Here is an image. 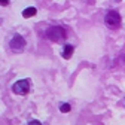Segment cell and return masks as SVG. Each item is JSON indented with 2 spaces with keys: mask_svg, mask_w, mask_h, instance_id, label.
<instances>
[{
  "mask_svg": "<svg viewBox=\"0 0 125 125\" xmlns=\"http://www.w3.org/2000/svg\"><path fill=\"white\" fill-rule=\"evenodd\" d=\"M28 125H42V124H40L39 121H30V122H28Z\"/></svg>",
  "mask_w": 125,
  "mask_h": 125,
  "instance_id": "9c48e42d",
  "label": "cell"
},
{
  "mask_svg": "<svg viewBox=\"0 0 125 125\" xmlns=\"http://www.w3.org/2000/svg\"><path fill=\"white\" fill-rule=\"evenodd\" d=\"M9 46H10V49L15 51V52H21L24 49V46H25V39L21 36V34H13L10 42H9Z\"/></svg>",
  "mask_w": 125,
  "mask_h": 125,
  "instance_id": "277c9868",
  "label": "cell"
},
{
  "mask_svg": "<svg viewBox=\"0 0 125 125\" xmlns=\"http://www.w3.org/2000/svg\"><path fill=\"white\" fill-rule=\"evenodd\" d=\"M104 24L109 27V28H118L121 25V15L118 10H107V13L104 15Z\"/></svg>",
  "mask_w": 125,
  "mask_h": 125,
  "instance_id": "7a4b0ae2",
  "label": "cell"
},
{
  "mask_svg": "<svg viewBox=\"0 0 125 125\" xmlns=\"http://www.w3.org/2000/svg\"><path fill=\"white\" fill-rule=\"evenodd\" d=\"M60 110H61L62 113H67V112H70V104H67V103H62V104H60Z\"/></svg>",
  "mask_w": 125,
  "mask_h": 125,
  "instance_id": "52a82bcc",
  "label": "cell"
},
{
  "mask_svg": "<svg viewBox=\"0 0 125 125\" xmlns=\"http://www.w3.org/2000/svg\"><path fill=\"white\" fill-rule=\"evenodd\" d=\"M10 0H0V6H8Z\"/></svg>",
  "mask_w": 125,
  "mask_h": 125,
  "instance_id": "ba28073f",
  "label": "cell"
},
{
  "mask_svg": "<svg viewBox=\"0 0 125 125\" xmlns=\"http://www.w3.org/2000/svg\"><path fill=\"white\" fill-rule=\"evenodd\" d=\"M73 51H74V48H73L72 45H66L64 49H62V52H61L62 58H64V60H70L72 55H73Z\"/></svg>",
  "mask_w": 125,
  "mask_h": 125,
  "instance_id": "5b68a950",
  "label": "cell"
},
{
  "mask_svg": "<svg viewBox=\"0 0 125 125\" xmlns=\"http://www.w3.org/2000/svg\"><path fill=\"white\" fill-rule=\"evenodd\" d=\"M46 37L51 39L52 42L64 40L66 39V30H64V27H60V25L49 27L48 30H46Z\"/></svg>",
  "mask_w": 125,
  "mask_h": 125,
  "instance_id": "6da1fadb",
  "label": "cell"
},
{
  "mask_svg": "<svg viewBox=\"0 0 125 125\" xmlns=\"http://www.w3.org/2000/svg\"><path fill=\"white\" fill-rule=\"evenodd\" d=\"M12 91L18 95H25V94L30 91V82L27 79H21V81H17L13 85H12Z\"/></svg>",
  "mask_w": 125,
  "mask_h": 125,
  "instance_id": "3957f363",
  "label": "cell"
},
{
  "mask_svg": "<svg viewBox=\"0 0 125 125\" xmlns=\"http://www.w3.org/2000/svg\"><path fill=\"white\" fill-rule=\"evenodd\" d=\"M33 15H36V8H33V6L22 10V17H24V18H31Z\"/></svg>",
  "mask_w": 125,
  "mask_h": 125,
  "instance_id": "8992f818",
  "label": "cell"
}]
</instances>
